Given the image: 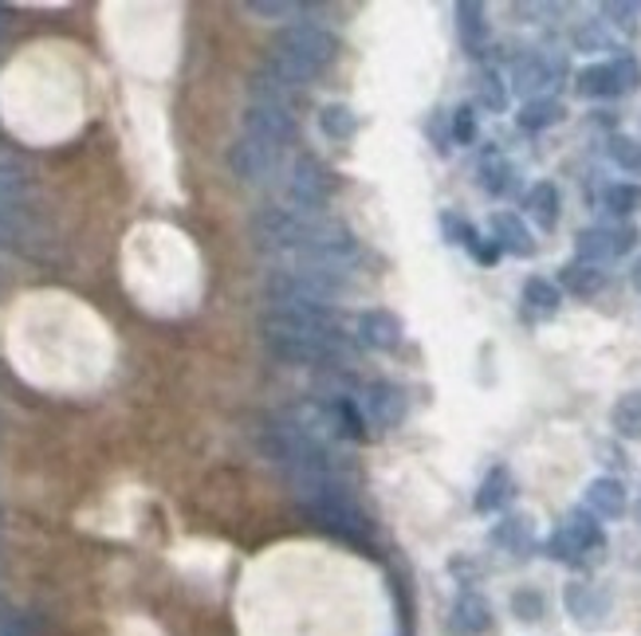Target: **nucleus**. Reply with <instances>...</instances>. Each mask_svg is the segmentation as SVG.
<instances>
[{"label": "nucleus", "mask_w": 641, "mask_h": 636, "mask_svg": "<svg viewBox=\"0 0 641 636\" xmlns=\"http://www.w3.org/2000/svg\"><path fill=\"white\" fill-rule=\"evenodd\" d=\"M543 613H548V601H543V594H539L536 585H524V589L512 594V616L516 621L536 625V621H543Z\"/></svg>", "instance_id": "7c9ffc66"}, {"label": "nucleus", "mask_w": 641, "mask_h": 636, "mask_svg": "<svg viewBox=\"0 0 641 636\" xmlns=\"http://www.w3.org/2000/svg\"><path fill=\"white\" fill-rule=\"evenodd\" d=\"M602 16H606L602 24H614V28H621L626 36L638 31V4H602Z\"/></svg>", "instance_id": "c9c22d12"}, {"label": "nucleus", "mask_w": 641, "mask_h": 636, "mask_svg": "<svg viewBox=\"0 0 641 636\" xmlns=\"http://www.w3.org/2000/svg\"><path fill=\"white\" fill-rule=\"evenodd\" d=\"M633 514H638V526H641V495H638V507H633Z\"/></svg>", "instance_id": "a19ab883"}, {"label": "nucleus", "mask_w": 641, "mask_h": 636, "mask_svg": "<svg viewBox=\"0 0 641 636\" xmlns=\"http://www.w3.org/2000/svg\"><path fill=\"white\" fill-rule=\"evenodd\" d=\"M587 511L594 519H621L626 514V487L614 475H599L587 483Z\"/></svg>", "instance_id": "aec40b11"}, {"label": "nucleus", "mask_w": 641, "mask_h": 636, "mask_svg": "<svg viewBox=\"0 0 641 636\" xmlns=\"http://www.w3.org/2000/svg\"><path fill=\"white\" fill-rule=\"evenodd\" d=\"M512 186H516V165L507 162L500 150H485V157H480V189L488 196H504L512 193Z\"/></svg>", "instance_id": "b1692460"}, {"label": "nucleus", "mask_w": 641, "mask_h": 636, "mask_svg": "<svg viewBox=\"0 0 641 636\" xmlns=\"http://www.w3.org/2000/svg\"><path fill=\"white\" fill-rule=\"evenodd\" d=\"M630 283H633V291H641V259L633 264V271H630Z\"/></svg>", "instance_id": "ea45409f"}, {"label": "nucleus", "mask_w": 641, "mask_h": 636, "mask_svg": "<svg viewBox=\"0 0 641 636\" xmlns=\"http://www.w3.org/2000/svg\"><path fill=\"white\" fill-rule=\"evenodd\" d=\"M279 162H284V150H276V145L268 142H256V138H240V142H232V150H228V169H232V177H240L244 186H264V181H272V174H279Z\"/></svg>", "instance_id": "9d476101"}, {"label": "nucleus", "mask_w": 641, "mask_h": 636, "mask_svg": "<svg viewBox=\"0 0 641 636\" xmlns=\"http://www.w3.org/2000/svg\"><path fill=\"white\" fill-rule=\"evenodd\" d=\"M249 232L256 240V247H264V252H288L300 264L323 267V271H335V276H347V279H351V271L363 259V247L351 237V228L339 225L327 213H311V208H296V205L256 208Z\"/></svg>", "instance_id": "f257e3e1"}, {"label": "nucleus", "mask_w": 641, "mask_h": 636, "mask_svg": "<svg viewBox=\"0 0 641 636\" xmlns=\"http://www.w3.org/2000/svg\"><path fill=\"white\" fill-rule=\"evenodd\" d=\"M476 133H480V126H476V111L473 106H456L453 111V142L461 145H473L476 142Z\"/></svg>", "instance_id": "e433bc0d"}, {"label": "nucleus", "mask_w": 641, "mask_h": 636, "mask_svg": "<svg viewBox=\"0 0 641 636\" xmlns=\"http://www.w3.org/2000/svg\"><path fill=\"white\" fill-rule=\"evenodd\" d=\"M641 232L633 225H618V228H582L575 237V252H579V264H594L602 267L606 259H621L630 256L638 247Z\"/></svg>", "instance_id": "1a4fd4ad"}, {"label": "nucleus", "mask_w": 641, "mask_h": 636, "mask_svg": "<svg viewBox=\"0 0 641 636\" xmlns=\"http://www.w3.org/2000/svg\"><path fill=\"white\" fill-rule=\"evenodd\" d=\"M567 118V106L558 103V99H531V103H524L519 106V114H516V123H519V130H528V133H539V130H548V126H555V123H563Z\"/></svg>", "instance_id": "393cba45"}, {"label": "nucleus", "mask_w": 641, "mask_h": 636, "mask_svg": "<svg viewBox=\"0 0 641 636\" xmlns=\"http://www.w3.org/2000/svg\"><path fill=\"white\" fill-rule=\"evenodd\" d=\"M488 628H492V606H488L480 594L465 589V594L453 601V609H449L445 633L449 636H485Z\"/></svg>", "instance_id": "dca6fc26"}, {"label": "nucleus", "mask_w": 641, "mask_h": 636, "mask_svg": "<svg viewBox=\"0 0 641 636\" xmlns=\"http://www.w3.org/2000/svg\"><path fill=\"white\" fill-rule=\"evenodd\" d=\"M331 169L319 162V157H296L291 162V177H288V196L296 208H311V213H319L327 201H331Z\"/></svg>", "instance_id": "6e6552de"}, {"label": "nucleus", "mask_w": 641, "mask_h": 636, "mask_svg": "<svg viewBox=\"0 0 641 636\" xmlns=\"http://www.w3.org/2000/svg\"><path fill=\"white\" fill-rule=\"evenodd\" d=\"M456 31H461V43H465L468 52L480 55L485 52V43H488V12L485 4H476V0H461L456 4Z\"/></svg>", "instance_id": "4be33fe9"}, {"label": "nucleus", "mask_w": 641, "mask_h": 636, "mask_svg": "<svg viewBox=\"0 0 641 636\" xmlns=\"http://www.w3.org/2000/svg\"><path fill=\"white\" fill-rule=\"evenodd\" d=\"M602 205L611 208L614 216L641 213V186H638V181H621V186H611L606 193H602Z\"/></svg>", "instance_id": "c756f323"}, {"label": "nucleus", "mask_w": 641, "mask_h": 636, "mask_svg": "<svg viewBox=\"0 0 641 636\" xmlns=\"http://www.w3.org/2000/svg\"><path fill=\"white\" fill-rule=\"evenodd\" d=\"M563 606H567V613L575 616L582 628H599L602 621L611 616V594L590 582H570L567 589H563Z\"/></svg>", "instance_id": "ddd939ff"}, {"label": "nucleus", "mask_w": 641, "mask_h": 636, "mask_svg": "<svg viewBox=\"0 0 641 636\" xmlns=\"http://www.w3.org/2000/svg\"><path fill=\"white\" fill-rule=\"evenodd\" d=\"M359 412H363V421L378 424V429H398L410 412V397L393 381H370L363 390V409Z\"/></svg>", "instance_id": "9b49d317"}, {"label": "nucleus", "mask_w": 641, "mask_h": 636, "mask_svg": "<svg viewBox=\"0 0 641 636\" xmlns=\"http://www.w3.org/2000/svg\"><path fill=\"white\" fill-rule=\"evenodd\" d=\"M335 52H339V43H335V36L327 28H319V24H296V28H284L276 36L272 67L291 87H303V82L319 79L331 67Z\"/></svg>", "instance_id": "20e7f679"}, {"label": "nucleus", "mask_w": 641, "mask_h": 636, "mask_svg": "<svg viewBox=\"0 0 641 636\" xmlns=\"http://www.w3.org/2000/svg\"><path fill=\"white\" fill-rule=\"evenodd\" d=\"M0 636H28L21 621H0Z\"/></svg>", "instance_id": "58836bf2"}, {"label": "nucleus", "mask_w": 641, "mask_h": 636, "mask_svg": "<svg viewBox=\"0 0 641 636\" xmlns=\"http://www.w3.org/2000/svg\"><path fill=\"white\" fill-rule=\"evenodd\" d=\"M611 424L621 441H641V390L621 393L611 409Z\"/></svg>", "instance_id": "a878e982"}, {"label": "nucleus", "mask_w": 641, "mask_h": 636, "mask_svg": "<svg viewBox=\"0 0 641 636\" xmlns=\"http://www.w3.org/2000/svg\"><path fill=\"white\" fill-rule=\"evenodd\" d=\"M602 550H606V534H602L599 519H594L587 507L567 511V519H563V523L555 526V534L548 538V555L567 565L594 562V558H602Z\"/></svg>", "instance_id": "423d86ee"}, {"label": "nucleus", "mask_w": 641, "mask_h": 636, "mask_svg": "<svg viewBox=\"0 0 641 636\" xmlns=\"http://www.w3.org/2000/svg\"><path fill=\"white\" fill-rule=\"evenodd\" d=\"M524 205H528V216L536 220L539 228H543V232H555L558 213H563V196H558L555 181H536Z\"/></svg>", "instance_id": "5701e85b"}, {"label": "nucleus", "mask_w": 641, "mask_h": 636, "mask_svg": "<svg viewBox=\"0 0 641 636\" xmlns=\"http://www.w3.org/2000/svg\"><path fill=\"white\" fill-rule=\"evenodd\" d=\"M492 546H500V550H507V555L516 558H528L531 550H536V523H531L528 514H507L504 523L492 526Z\"/></svg>", "instance_id": "6ab92c4d"}, {"label": "nucleus", "mask_w": 641, "mask_h": 636, "mask_svg": "<svg viewBox=\"0 0 641 636\" xmlns=\"http://www.w3.org/2000/svg\"><path fill=\"white\" fill-rule=\"evenodd\" d=\"M558 72H563V67H558L551 55L528 52L512 67V87H516V94H524V103H531V99H543V91L558 79Z\"/></svg>", "instance_id": "4468645a"}, {"label": "nucleus", "mask_w": 641, "mask_h": 636, "mask_svg": "<svg viewBox=\"0 0 641 636\" xmlns=\"http://www.w3.org/2000/svg\"><path fill=\"white\" fill-rule=\"evenodd\" d=\"M244 130H249V138H256V142H268V145H276V150H284V145L296 138V118H291L288 106L252 103L249 111H244Z\"/></svg>", "instance_id": "f8f14e48"}, {"label": "nucleus", "mask_w": 641, "mask_h": 636, "mask_svg": "<svg viewBox=\"0 0 641 636\" xmlns=\"http://www.w3.org/2000/svg\"><path fill=\"white\" fill-rule=\"evenodd\" d=\"M351 279L335 276V271H323V267H276L264 279V295L268 303H307V307H331L335 298L347 295Z\"/></svg>", "instance_id": "39448f33"}, {"label": "nucleus", "mask_w": 641, "mask_h": 636, "mask_svg": "<svg viewBox=\"0 0 641 636\" xmlns=\"http://www.w3.org/2000/svg\"><path fill=\"white\" fill-rule=\"evenodd\" d=\"M319 130H323V138H331V142H351L354 133H359V114L347 103H327L319 111Z\"/></svg>", "instance_id": "bb28decb"}, {"label": "nucleus", "mask_w": 641, "mask_h": 636, "mask_svg": "<svg viewBox=\"0 0 641 636\" xmlns=\"http://www.w3.org/2000/svg\"><path fill=\"white\" fill-rule=\"evenodd\" d=\"M476 103L485 106V111H504L507 106V87L497 67H480L476 72Z\"/></svg>", "instance_id": "c85d7f7f"}, {"label": "nucleus", "mask_w": 641, "mask_h": 636, "mask_svg": "<svg viewBox=\"0 0 641 636\" xmlns=\"http://www.w3.org/2000/svg\"><path fill=\"white\" fill-rule=\"evenodd\" d=\"M405 339V327L402 318L393 315V310L386 307H370L359 315V342H363L366 349H378V354H390V349H398Z\"/></svg>", "instance_id": "2eb2a0df"}, {"label": "nucleus", "mask_w": 641, "mask_h": 636, "mask_svg": "<svg viewBox=\"0 0 641 636\" xmlns=\"http://www.w3.org/2000/svg\"><path fill=\"white\" fill-rule=\"evenodd\" d=\"M641 87V63L630 52H621L611 63H590L575 75V91L582 99H618V94H633Z\"/></svg>", "instance_id": "0eeeda50"}, {"label": "nucleus", "mask_w": 641, "mask_h": 636, "mask_svg": "<svg viewBox=\"0 0 641 636\" xmlns=\"http://www.w3.org/2000/svg\"><path fill=\"white\" fill-rule=\"evenodd\" d=\"M465 247H468V256L476 259V264H485V267H492L497 264L504 252H500V244L492 237H480L476 228H468V237H465Z\"/></svg>", "instance_id": "f704fd0d"}, {"label": "nucleus", "mask_w": 641, "mask_h": 636, "mask_svg": "<svg viewBox=\"0 0 641 636\" xmlns=\"http://www.w3.org/2000/svg\"><path fill=\"white\" fill-rule=\"evenodd\" d=\"M524 303H528L536 315H555L558 303H563V291H558L551 279L531 276L528 283H524Z\"/></svg>", "instance_id": "cd10ccee"}, {"label": "nucleus", "mask_w": 641, "mask_h": 636, "mask_svg": "<svg viewBox=\"0 0 641 636\" xmlns=\"http://www.w3.org/2000/svg\"><path fill=\"white\" fill-rule=\"evenodd\" d=\"M244 9L252 16H264V21H288V16H300L303 4H296V0H249Z\"/></svg>", "instance_id": "473e14b6"}, {"label": "nucleus", "mask_w": 641, "mask_h": 636, "mask_svg": "<svg viewBox=\"0 0 641 636\" xmlns=\"http://www.w3.org/2000/svg\"><path fill=\"white\" fill-rule=\"evenodd\" d=\"M0 36H4V9H0Z\"/></svg>", "instance_id": "79ce46f5"}, {"label": "nucleus", "mask_w": 641, "mask_h": 636, "mask_svg": "<svg viewBox=\"0 0 641 636\" xmlns=\"http://www.w3.org/2000/svg\"><path fill=\"white\" fill-rule=\"evenodd\" d=\"M575 48H579V52H611L614 43H611V36H606V28H602V21H590L575 31Z\"/></svg>", "instance_id": "72a5a7b5"}, {"label": "nucleus", "mask_w": 641, "mask_h": 636, "mask_svg": "<svg viewBox=\"0 0 641 636\" xmlns=\"http://www.w3.org/2000/svg\"><path fill=\"white\" fill-rule=\"evenodd\" d=\"M296 499L300 507L311 514V523L319 526V531L335 534L339 543H351V546H370V519L359 504H354V495L347 492V483L339 480V472L331 475H307V480H296Z\"/></svg>", "instance_id": "7ed1b4c3"}, {"label": "nucleus", "mask_w": 641, "mask_h": 636, "mask_svg": "<svg viewBox=\"0 0 641 636\" xmlns=\"http://www.w3.org/2000/svg\"><path fill=\"white\" fill-rule=\"evenodd\" d=\"M441 228H445V240L449 244H465V237H468V220H461L456 213H441Z\"/></svg>", "instance_id": "4c0bfd02"}, {"label": "nucleus", "mask_w": 641, "mask_h": 636, "mask_svg": "<svg viewBox=\"0 0 641 636\" xmlns=\"http://www.w3.org/2000/svg\"><path fill=\"white\" fill-rule=\"evenodd\" d=\"M264 346L272 358L288 366H315L331 370L351 358V342L342 334L331 307H307V303H268V315L260 318Z\"/></svg>", "instance_id": "f03ea898"}, {"label": "nucleus", "mask_w": 641, "mask_h": 636, "mask_svg": "<svg viewBox=\"0 0 641 636\" xmlns=\"http://www.w3.org/2000/svg\"><path fill=\"white\" fill-rule=\"evenodd\" d=\"M606 288V271L594 264H563L558 267V291H567L575 298H594L599 291Z\"/></svg>", "instance_id": "412c9836"}, {"label": "nucleus", "mask_w": 641, "mask_h": 636, "mask_svg": "<svg viewBox=\"0 0 641 636\" xmlns=\"http://www.w3.org/2000/svg\"><path fill=\"white\" fill-rule=\"evenodd\" d=\"M611 157L618 169H626L630 177H641V142L630 133H614L611 138Z\"/></svg>", "instance_id": "2f4dec72"}, {"label": "nucleus", "mask_w": 641, "mask_h": 636, "mask_svg": "<svg viewBox=\"0 0 641 636\" xmlns=\"http://www.w3.org/2000/svg\"><path fill=\"white\" fill-rule=\"evenodd\" d=\"M516 499V475L507 472L504 463H497L492 472L485 475V483L476 487V499H473V507L480 514H497V511H504L507 504Z\"/></svg>", "instance_id": "a211bd4d"}, {"label": "nucleus", "mask_w": 641, "mask_h": 636, "mask_svg": "<svg viewBox=\"0 0 641 636\" xmlns=\"http://www.w3.org/2000/svg\"><path fill=\"white\" fill-rule=\"evenodd\" d=\"M488 228H492V240L500 244V252H507V256H519V259L536 256V237H531V228L524 225V216L492 213Z\"/></svg>", "instance_id": "f3484780"}]
</instances>
